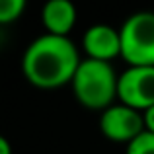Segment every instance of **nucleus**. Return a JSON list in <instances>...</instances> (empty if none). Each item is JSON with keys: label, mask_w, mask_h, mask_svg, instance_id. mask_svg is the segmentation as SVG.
Returning a JSON list of instances; mask_svg holds the SVG:
<instances>
[{"label": "nucleus", "mask_w": 154, "mask_h": 154, "mask_svg": "<svg viewBox=\"0 0 154 154\" xmlns=\"http://www.w3.org/2000/svg\"><path fill=\"white\" fill-rule=\"evenodd\" d=\"M80 63L78 49L68 37L45 33L27 45L22 70L33 86L59 88L68 82L72 84Z\"/></svg>", "instance_id": "obj_1"}, {"label": "nucleus", "mask_w": 154, "mask_h": 154, "mask_svg": "<svg viewBox=\"0 0 154 154\" xmlns=\"http://www.w3.org/2000/svg\"><path fill=\"white\" fill-rule=\"evenodd\" d=\"M72 90L82 105L105 111L117 98L119 76L115 74L111 63L84 59L72 78Z\"/></svg>", "instance_id": "obj_2"}, {"label": "nucleus", "mask_w": 154, "mask_h": 154, "mask_svg": "<svg viewBox=\"0 0 154 154\" xmlns=\"http://www.w3.org/2000/svg\"><path fill=\"white\" fill-rule=\"evenodd\" d=\"M119 31L121 57L129 66H154V12L131 14Z\"/></svg>", "instance_id": "obj_3"}, {"label": "nucleus", "mask_w": 154, "mask_h": 154, "mask_svg": "<svg viewBox=\"0 0 154 154\" xmlns=\"http://www.w3.org/2000/svg\"><path fill=\"white\" fill-rule=\"evenodd\" d=\"M100 129H102L105 139L113 140V143H125V144L133 143L140 133L146 131L143 111L133 109L125 103L111 105L105 111H102Z\"/></svg>", "instance_id": "obj_4"}, {"label": "nucleus", "mask_w": 154, "mask_h": 154, "mask_svg": "<svg viewBox=\"0 0 154 154\" xmlns=\"http://www.w3.org/2000/svg\"><path fill=\"white\" fill-rule=\"evenodd\" d=\"M117 98L139 111L154 105V66H129L119 76Z\"/></svg>", "instance_id": "obj_5"}, {"label": "nucleus", "mask_w": 154, "mask_h": 154, "mask_svg": "<svg viewBox=\"0 0 154 154\" xmlns=\"http://www.w3.org/2000/svg\"><path fill=\"white\" fill-rule=\"evenodd\" d=\"M82 45L88 53V59L109 63L113 57L121 55V31L107 23H96L86 29Z\"/></svg>", "instance_id": "obj_6"}, {"label": "nucleus", "mask_w": 154, "mask_h": 154, "mask_svg": "<svg viewBox=\"0 0 154 154\" xmlns=\"http://www.w3.org/2000/svg\"><path fill=\"white\" fill-rule=\"evenodd\" d=\"M41 20L47 33L68 37L76 23V6L70 0H49L41 10Z\"/></svg>", "instance_id": "obj_7"}, {"label": "nucleus", "mask_w": 154, "mask_h": 154, "mask_svg": "<svg viewBox=\"0 0 154 154\" xmlns=\"http://www.w3.org/2000/svg\"><path fill=\"white\" fill-rule=\"evenodd\" d=\"M26 10V0H2L0 4V23H10Z\"/></svg>", "instance_id": "obj_8"}, {"label": "nucleus", "mask_w": 154, "mask_h": 154, "mask_svg": "<svg viewBox=\"0 0 154 154\" xmlns=\"http://www.w3.org/2000/svg\"><path fill=\"white\" fill-rule=\"evenodd\" d=\"M127 154H154V133L144 131L127 144Z\"/></svg>", "instance_id": "obj_9"}, {"label": "nucleus", "mask_w": 154, "mask_h": 154, "mask_svg": "<svg viewBox=\"0 0 154 154\" xmlns=\"http://www.w3.org/2000/svg\"><path fill=\"white\" fill-rule=\"evenodd\" d=\"M143 117H144V127H146V131L154 133V105L148 107L146 111H143Z\"/></svg>", "instance_id": "obj_10"}, {"label": "nucleus", "mask_w": 154, "mask_h": 154, "mask_svg": "<svg viewBox=\"0 0 154 154\" xmlns=\"http://www.w3.org/2000/svg\"><path fill=\"white\" fill-rule=\"evenodd\" d=\"M0 154H12L10 140H8L6 137H0Z\"/></svg>", "instance_id": "obj_11"}]
</instances>
